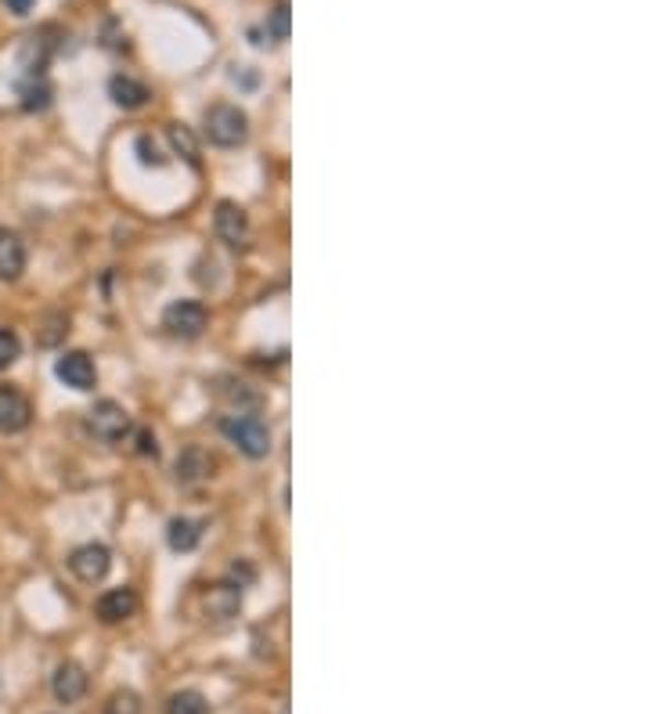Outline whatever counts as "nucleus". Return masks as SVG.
<instances>
[{
    "label": "nucleus",
    "instance_id": "obj_16",
    "mask_svg": "<svg viewBox=\"0 0 649 714\" xmlns=\"http://www.w3.org/2000/svg\"><path fill=\"white\" fill-rule=\"evenodd\" d=\"M167 134H170V145H173V152L189 159L192 166H198V145H195V138H192V130L184 127V123H173V127H170Z\"/></svg>",
    "mask_w": 649,
    "mask_h": 714
},
{
    "label": "nucleus",
    "instance_id": "obj_2",
    "mask_svg": "<svg viewBox=\"0 0 649 714\" xmlns=\"http://www.w3.org/2000/svg\"><path fill=\"white\" fill-rule=\"evenodd\" d=\"M220 429L235 448L249 454V459H264L271 451V429L260 415H228L220 423Z\"/></svg>",
    "mask_w": 649,
    "mask_h": 714
},
{
    "label": "nucleus",
    "instance_id": "obj_4",
    "mask_svg": "<svg viewBox=\"0 0 649 714\" xmlns=\"http://www.w3.org/2000/svg\"><path fill=\"white\" fill-rule=\"evenodd\" d=\"M206 322H209V314L198 300H173L167 311H162V329H167L170 336H181V339L203 336Z\"/></svg>",
    "mask_w": 649,
    "mask_h": 714
},
{
    "label": "nucleus",
    "instance_id": "obj_18",
    "mask_svg": "<svg viewBox=\"0 0 649 714\" xmlns=\"http://www.w3.org/2000/svg\"><path fill=\"white\" fill-rule=\"evenodd\" d=\"M105 714H141V696L130 693V689H119V693L109 696Z\"/></svg>",
    "mask_w": 649,
    "mask_h": 714
},
{
    "label": "nucleus",
    "instance_id": "obj_20",
    "mask_svg": "<svg viewBox=\"0 0 649 714\" xmlns=\"http://www.w3.org/2000/svg\"><path fill=\"white\" fill-rule=\"evenodd\" d=\"M178 476H184V480H195V476H206V465H203V454H198L195 448H192V451H184V459L178 462Z\"/></svg>",
    "mask_w": 649,
    "mask_h": 714
},
{
    "label": "nucleus",
    "instance_id": "obj_19",
    "mask_svg": "<svg viewBox=\"0 0 649 714\" xmlns=\"http://www.w3.org/2000/svg\"><path fill=\"white\" fill-rule=\"evenodd\" d=\"M19 354H22L19 336H15V332H11V329H0V372L15 365V361H19Z\"/></svg>",
    "mask_w": 649,
    "mask_h": 714
},
{
    "label": "nucleus",
    "instance_id": "obj_22",
    "mask_svg": "<svg viewBox=\"0 0 649 714\" xmlns=\"http://www.w3.org/2000/svg\"><path fill=\"white\" fill-rule=\"evenodd\" d=\"M137 451L141 454H159V448H156V434H148V429H137Z\"/></svg>",
    "mask_w": 649,
    "mask_h": 714
},
{
    "label": "nucleus",
    "instance_id": "obj_15",
    "mask_svg": "<svg viewBox=\"0 0 649 714\" xmlns=\"http://www.w3.org/2000/svg\"><path fill=\"white\" fill-rule=\"evenodd\" d=\"M167 714H209V704L195 689H181V693H173L167 700Z\"/></svg>",
    "mask_w": 649,
    "mask_h": 714
},
{
    "label": "nucleus",
    "instance_id": "obj_1",
    "mask_svg": "<svg viewBox=\"0 0 649 714\" xmlns=\"http://www.w3.org/2000/svg\"><path fill=\"white\" fill-rule=\"evenodd\" d=\"M203 134H206L209 145H217V149H239V145L249 138V116L239 105L217 102V105L206 108Z\"/></svg>",
    "mask_w": 649,
    "mask_h": 714
},
{
    "label": "nucleus",
    "instance_id": "obj_17",
    "mask_svg": "<svg viewBox=\"0 0 649 714\" xmlns=\"http://www.w3.org/2000/svg\"><path fill=\"white\" fill-rule=\"evenodd\" d=\"M267 36H271L274 44L289 41V4H285V0H278L274 11L267 15Z\"/></svg>",
    "mask_w": 649,
    "mask_h": 714
},
{
    "label": "nucleus",
    "instance_id": "obj_21",
    "mask_svg": "<svg viewBox=\"0 0 649 714\" xmlns=\"http://www.w3.org/2000/svg\"><path fill=\"white\" fill-rule=\"evenodd\" d=\"M137 152H141V163L162 166V156L156 152V141H152V138H137Z\"/></svg>",
    "mask_w": 649,
    "mask_h": 714
},
{
    "label": "nucleus",
    "instance_id": "obj_12",
    "mask_svg": "<svg viewBox=\"0 0 649 714\" xmlns=\"http://www.w3.org/2000/svg\"><path fill=\"white\" fill-rule=\"evenodd\" d=\"M109 97L116 102L119 108H127V113H134V108H141V105H148V88L141 80H134V77H127V72H116V77L109 80Z\"/></svg>",
    "mask_w": 649,
    "mask_h": 714
},
{
    "label": "nucleus",
    "instance_id": "obj_9",
    "mask_svg": "<svg viewBox=\"0 0 649 714\" xmlns=\"http://www.w3.org/2000/svg\"><path fill=\"white\" fill-rule=\"evenodd\" d=\"M87 671L80 668L77 660H61L55 675H52V693L58 704H80V700L87 696Z\"/></svg>",
    "mask_w": 649,
    "mask_h": 714
},
{
    "label": "nucleus",
    "instance_id": "obj_23",
    "mask_svg": "<svg viewBox=\"0 0 649 714\" xmlns=\"http://www.w3.org/2000/svg\"><path fill=\"white\" fill-rule=\"evenodd\" d=\"M11 15H30V8L36 4V0H4Z\"/></svg>",
    "mask_w": 649,
    "mask_h": 714
},
{
    "label": "nucleus",
    "instance_id": "obj_5",
    "mask_svg": "<svg viewBox=\"0 0 649 714\" xmlns=\"http://www.w3.org/2000/svg\"><path fill=\"white\" fill-rule=\"evenodd\" d=\"M69 571L80 577L83 585H98L105 581L109 571H112V552L105 545H98V541H87V545L72 549L69 556Z\"/></svg>",
    "mask_w": 649,
    "mask_h": 714
},
{
    "label": "nucleus",
    "instance_id": "obj_7",
    "mask_svg": "<svg viewBox=\"0 0 649 714\" xmlns=\"http://www.w3.org/2000/svg\"><path fill=\"white\" fill-rule=\"evenodd\" d=\"M55 376H58L66 387L80 390V393L94 390V383H98V368H94V361H91V354H83V350L61 354L58 365H55Z\"/></svg>",
    "mask_w": 649,
    "mask_h": 714
},
{
    "label": "nucleus",
    "instance_id": "obj_6",
    "mask_svg": "<svg viewBox=\"0 0 649 714\" xmlns=\"http://www.w3.org/2000/svg\"><path fill=\"white\" fill-rule=\"evenodd\" d=\"M214 231H217V239L220 242H228L231 250H246L249 245V217H246V209L239 203H220L217 206V214H214Z\"/></svg>",
    "mask_w": 649,
    "mask_h": 714
},
{
    "label": "nucleus",
    "instance_id": "obj_8",
    "mask_svg": "<svg viewBox=\"0 0 649 714\" xmlns=\"http://www.w3.org/2000/svg\"><path fill=\"white\" fill-rule=\"evenodd\" d=\"M33 423V404L22 390L0 387V434H22Z\"/></svg>",
    "mask_w": 649,
    "mask_h": 714
},
{
    "label": "nucleus",
    "instance_id": "obj_3",
    "mask_svg": "<svg viewBox=\"0 0 649 714\" xmlns=\"http://www.w3.org/2000/svg\"><path fill=\"white\" fill-rule=\"evenodd\" d=\"M87 434H91L94 440H102V445H119V440L130 434L127 408L116 401H98L91 415H87Z\"/></svg>",
    "mask_w": 649,
    "mask_h": 714
},
{
    "label": "nucleus",
    "instance_id": "obj_13",
    "mask_svg": "<svg viewBox=\"0 0 649 714\" xmlns=\"http://www.w3.org/2000/svg\"><path fill=\"white\" fill-rule=\"evenodd\" d=\"M239 588L228 585V581H220V585H209V592H206V613L214 621H231L235 613H239Z\"/></svg>",
    "mask_w": 649,
    "mask_h": 714
},
{
    "label": "nucleus",
    "instance_id": "obj_11",
    "mask_svg": "<svg viewBox=\"0 0 649 714\" xmlns=\"http://www.w3.org/2000/svg\"><path fill=\"white\" fill-rule=\"evenodd\" d=\"M22 270H26V242H22L19 231L0 228V278L19 281Z\"/></svg>",
    "mask_w": 649,
    "mask_h": 714
},
{
    "label": "nucleus",
    "instance_id": "obj_10",
    "mask_svg": "<svg viewBox=\"0 0 649 714\" xmlns=\"http://www.w3.org/2000/svg\"><path fill=\"white\" fill-rule=\"evenodd\" d=\"M94 613H98V621H105V624L127 621L137 613V592L134 588H109V592L98 596Z\"/></svg>",
    "mask_w": 649,
    "mask_h": 714
},
{
    "label": "nucleus",
    "instance_id": "obj_14",
    "mask_svg": "<svg viewBox=\"0 0 649 714\" xmlns=\"http://www.w3.org/2000/svg\"><path fill=\"white\" fill-rule=\"evenodd\" d=\"M167 541H170L173 552H192L198 541H203V527H198L195 520H184V516H178V520H170Z\"/></svg>",
    "mask_w": 649,
    "mask_h": 714
}]
</instances>
